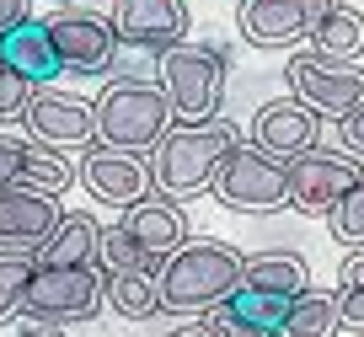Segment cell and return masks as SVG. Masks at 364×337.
Segmentation results:
<instances>
[{
  "label": "cell",
  "mask_w": 364,
  "mask_h": 337,
  "mask_svg": "<svg viewBox=\"0 0 364 337\" xmlns=\"http://www.w3.org/2000/svg\"><path fill=\"white\" fill-rule=\"evenodd\" d=\"M241 145V129L230 118H209V124H171L166 139L150 150V182L161 198L188 203L198 193L215 188V171L225 156Z\"/></svg>",
  "instance_id": "1"
},
{
  "label": "cell",
  "mask_w": 364,
  "mask_h": 337,
  "mask_svg": "<svg viewBox=\"0 0 364 337\" xmlns=\"http://www.w3.org/2000/svg\"><path fill=\"white\" fill-rule=\"evenodd\" d=\"M241 38L252 48H289L306 38V16H300V0H241Z\"/></svg>",
  "instance_id": "17"
},
{
  "label": "cell",
  "mask_w": 364,
  "mask_h": 337,
  "mask_svg": "<svg viewBox=\"0 0 364 337\" xmlns=\"http://www.w3.org/2000/svg\"><path fill=\"white\" fill-rule=\"evenodd\" d=\"M327 225H332V236H338L343 247H353V252L364 247V171H359V182L343 193V203L327 214Z\"/></svg>",
  "instance_id": "27"
},
{
  "label": "cell",
  "mask_w": 364,
  "mask_h": 337,
  "mask_svg": "<svg viewBox=\"0 0 364 337\" xmlns=\"http://www.w3.org/2000/svg\"><path fill=\"white\" fill-rule=\"evenodd\" d=\"M284 80L300 107H311L316 118H332V124L348 118L353 107H364V70L359 65H332V59H316L306 48V54H295L284 65Z\"/></svg>",
  "instance_id": "8"
},
{
  "label": "cell",
  "mask_w": 364,
  "mask_h": 337,
  "mask_svg": "<svg viewBox=\"0 0 364 337\" xmlns=\"http://www.w3.org/2000/svg\"><path fill=\"white\" fill-rule=\"evenodd\" d=\"M166 337H220V326L215 321H188V326H177V332H166Z\"/></svg>",
  "instance_id": "35"
},
{
  "label": "cell",
  "mask_w": 364,
  "mask_h": 337,
  "mask_svg": "<svg viewBox=\"0 0 364 337\" xmlns=\"http://www.w3.org/2000/svg\"><path fill=\"white\" fill-rule=\"evenodd\" d=\"M338 311H343V321L364 326V289H338Z\"/></svg>",
  "instance_id": "34"
},
{
  "label": "cell",
  "mask_w": 364,
  "mask_h": 337,
  "mask_svg": "<svg viewBox=\"0 0 364 337\" xmlns=\"http://www.w3.org/2000/svg\"><path fill=\"white\" fill-rule=\"evenodd\" d=\"M311 54L332 59V65H359V59H364V11L338 6V11L311 33Z\"/></svg>",
  "instance_id": "20"
},
{
  "label": "cell",
  "mask_w": 364,
  "mask_h": 337,
  "mask_svg": "<svg viewBox=\"0 0 364 337\" xmlns=\"http://www.w3.org/2000/svg\"><path fill=\"white\" fill-rule=\"evenodd\" d=\"M22 171H27V139L0 134V188H16Z\"/></svg>",
  "instance_id": "29"
},
{
  "label": "cell",
  "mask_w": 364,
  "mask_h": 337,
  "mask_svg": "<svg viewBox=\"0 0 364 337\" xmlns=\"http://www.w3.org/2000/svg\"><path fill=\"white\" fill-rule=\"evenodd\" d=\"M118 225L134 236V247L145 252L156 268H161L177 247H188V214H182L171 198H139V203H129Z\"/></svg>",
  "instance_id": "15"
},
{
  "label": "cell",
  "mask_w": 364,
  "mask_h": 337,
  "mask_svg": "<svg viewBox=\"0 0 364 337\" xmlns=\"http://www.w3.org/2000/svg\"><path fill=\"white\" fill-rule=\"evenodd\" d=\"M338 139H343V150H348V161L364 166V107H353L348 118H338Z\"/></svg>",
  "instance_id": "30"
},
{
  "label": "cell",
  "mask_w": 364,
  "mask_h": 337,
  "mask_svg": "<svg viewBox=\"0 0 364 337\" xmlns=\"http://www.w3.org/2000/svg\"><path fill=\"white\" fill-rule=\"evenodd\" d=\"M27 102H33V86L0 65V118H6V124H11V118H27Z\"/></svg>",
  "instance_id": "28"
},
{
  "label": "cell",
  "mask_w": 364,
  "mask_h": 337,
  "mask_svg": "<svg viewBox=\"0 0 364 337\" xmlns=\"http://www.w3.org/2000/svg\"><path fill=\"white\" fill-rule=\"evenodd\" d=\"M22 22H33V0H0V38Z\"/></svg>",
  "instance_id": "31"
},
{
  "label": "cell",
  "mask_w": 364,
  "mask_h": 337,
  "mask_svg": "<svg viewBox=\"0 0 364 337\" xmlns=\"http://www.w3.org/2000/svg\"><path fill=\"white\" fill-rule=\"evenodd\" d=\"M48 38H54V54L70 75H107L118 59V27L113 16L102 11H86V6H65V11L48 16Z\"/></svg>",
  "instance_id": "7"
},
{
  "label": "cell",
  "mask_w": 364,
  "mask_h": 337,
  "mask_svg": "<svg viewBox=\"0 0 364 337\" xmlns=\"http://www.w3.org/2000/svg\"><path fill=\"white\" fill-rule=\"evenodd\" d=\"M107 305L129 321H150L161 311V289L156 273H129V279H107Z\"/></svg>",
  "instance_id": "23"
},
{
  "label": "cell",
  "mask_w": 364,
  "mask_h": 337,
  "mask_svg": "<svg viewBox=\"0 0 364 337\" xmlns=\"http://www.w3.org/2000/svg\"><path fill=\"white\" fill-rule=\"evenodd\" d=\"M338 326H343L338 294H327V289H300L295 300L284 305L279 337H332Z\"/></svg>",
  "instance_id": "21"
},
{
  "label": "cell",
  "mask_w": 364,
  "mask_h": 337,
  "mask_svg": "<svg viewBox=\"0 0 364 337\" xmlns=\"http://www.w3.org/2000/svg\"><path fill=\"white\" fill-rule=\"evenodd\" d=\"M359 161L348 156H327V150H311V156L289 161V203L300 214H332L343 203V193L359 182Z\"/></svg>",
  "instance_id": "10"
},
{
  "label": "cell",
  "mask_w": 364,
  "mask_h": 337,
  "mask_svg": "<svg viewBox=\"0 0 364 337\" xmlns=\"http://www.w3.org/2000/svg\"><path fill=\"white\" fill-rule=\"evenodd\" d=\"M316 139H321V118L311 107H300L295 97L262 102L257 118H252V145L268 150V156L284 161V166H289V161H300V156H311Z\"/></svg>",
  "instance_id": "12"
},
{
  "label": "cell",
  "mask_w": 364,
  "mask_h": 337,
  "mask_svg": "<svg viewBox=\"0 0 364 337\" xmlns=\"http://www.w3.org/2000/svg\"><path fill=\"white\" fill-rule=\"evenodd\" d=\"M65 220L59 198L48 193H33V188H0V252H22L33 257L48 236H54V225Z\"/></svg>",
  "instance_id": "14"
},
{
  "label": "cell",
  "mask_w": 364,
  "mask_h": 337,
  "mask_svg": "<svg viewBox=\"0 0 364 337\" xmlns=\"http://www.w3.org/2000/svg\"><path fill=\"white\" fill-rule=\"evenodd\" d=\"M70 182H75V166H70L59 150H48V145H38V139H27V171H22V188L59 198Z\"/></svg>",
  "instance_id": "24"
},
{
  "label": "cell",
  "mask_w": 364,
  "mask_h": 337,
  "mask_svg": "<svg viewBox=\"0 0 364 337\" xmlns=\"http://www.w3.org/2000/svg\"><path fill=\"white\" fill-rule=\"evenodd\" d=\"M343 0H300V16H306V33H316L321 22H327L332 11H338Z\"/></svg>",
  "instance_id": "33"
},
{
  "label": "cell",
  "mask_w": 364,
  "mask_h": 337,
  "mask_svg": "<svg viewBox=\"0 0 364 337\" xmlns=\"http://www.w3.org/2000/svg\"><path fill=\"white\" fill-rule=\"evenodd\" d=\"M338 289H364V252H348V257H343Z\"/></svg>",
  "instance_id": "32"
},
{
  "label": "cell",
  "mask_w": 364,
  "mask_h": 337,
  "mask_svg": "<svg viewBox=\"0 0 364 337\" xmlns=\"http://www.w3.org/2000/svg\"><path fill=\"white\" fill-rule=\"evenodd\" d=\"M102 305H107L102 268H33L22 316L43 326H65V321H91Z\"/></svg>",
  "instance_id": "5"
},
{
  "label": "cell",
  "mask_w": 364,
  "mask_h": 337,
  "mask_svg": "<svg viewBox=\"0 0 364 337\" xmlns=\"http://www.w3.org/2000/svg\"><path fill=\"white\" fill-rule=\"evenodd\" d=\"M113 27L124 48L166 54L188 43V6L182 0H113Z\"/></svg>",
  "instance_id": "9"
},
{
  "label": "cell",
  "mask_w": 364,
  "mask_h": 337,
  "mask_svg": "<svg viewBox=\"0 0 364 337\" xmlns=\"http://www.w3.org/2000/svg\"><path fill=\"white\" fill-rule=\"evenodd\" d=\"M209 193L236 214H273L289 203V166L273 161L257 145H236L225 156V166L215 171V188Z\"/></svg>",
  "instance_id": "6"
},
{
  "label": "cell",
  "mask_w": 364,
  "mask_h": 337,
  "mask_svg": "<svg viewBox=\"0 0 364 337\" xmlns=\"http://www.w3.org/2000/svg\"><path fill=\"white\" fill-rule=\"evenodd\" d=\"M27 129H33L38 145L48 150H70V145H91L97 139V107L80 97H70V91H33V102H27Z\"/></svg>",
  "instance_id": "13"
},
{
  "label": "cell",
  "mask_w": 364,
  "mask_h": 337,
  "mask_svg": "<svg viewBox=\"0 0 364 337\" xmlns=\"http://www.w3.org/2000/svg\"><path fill=\"white\" fill-rule=\"evenodd\" d=\"M97 268H102L107 279H129V273H156V262L134 247V236H129L124 225H102V252H97Z\"/></svg>",
  "instance_id": "25"
},
{
  "label": "cell",
  "mask_w": 364,
  "mask_h": 337,
  "mask_svg": "<svg viewBox=\"0 0 364 337\" xmlns=\"http://www.w3.org/2000/svg\"><path fill=\"white\" fill-rule=\"evenodd\" d=\"M27 279H33V257H22V252H0V326L11 321V316H22Z\"/></svg>",
  "instance_id": "26"
},
{
  "label": "cell",
  "mask_w": 364,
  "mask_h": 337,
  "mask_svg": "<svg viewBox=\"0 0 364 337\" xmlns=\"http://www.w3.org/2000/svg\"><path fill=\"white\" fill-rule=\"evenodd\" d=\"M177 124L166 107V91L150 80H113L97 102V145L107 150H156L166 139V129Z\"/></svg>",
  "instance_id": "4"
},
{
  "label": "cell",
  "mask_w": 364,
  "mask_h": 337,
  "mask_svg": "<svg viewBox=\"0 0 364 337\" xmlns=\"http://www.w3.org/2000/svg\"><path fill=\"white\" fill-rule=\"evenodd\" d=\"M241 284L262 294H279V300H295L300 289H311V273L300 252H257V257L241 262Z\"/></svg>",
  "instance_id": "19"
},
{
  "label": "cell",
  "mask_w": 364,
  "mask_h": 337,
  "mask_svg": "<svg viewBox=\"0 0 364 337\" xmlns=\"http://www.w3.org/2000/svg\"><path fill=\"white\" fill-rule=\"evenodd\" d=\"M284 305H289V300H279V294H262V289H247V284H241V289L230 294L225 305H215L209 316H220V321H236V326H252V332H268V337H279Z\"/></svg>",
  "instance_id": "22"
},
{
  "label": "cell",
  "mask_w": 364,
  "mask_h": 337,
  "mask_svg": "<svg viewBox=\"0 0 364 337\" xmlns=\"http://www.w3.org/2000/svg\"><path fill=\"white\" fill-rule=\"evenodd\" d=\"M75 177L86 182V193L97 203H113V209H129V203H139V198L156 193V182H150V161L129 156V150H107V145L86 150V161H80Z\"/></svg>",
  "instance_id": "11"
},
{
  "label": "cell",
  "mask_w": 364,
  "mask_h": 337,
  "mask_svg": "<svg viewBox=\"0 0 364 337\" xmlns=\"http://www.w3.org/2000/svg\"><path fill=\"white\" fill-rule=\"evenodd\" d=\"M241 252L225 241H188L177 247L166 262L156 268V289H161V311L177 316H198L225 305L241 289Z\"/></svg>",
  "instance_id": "2"
},
{
  "label": "cell",
  "mask_w": 364,
  "mask_h": 337,
  "mask_svg": "<svg viewBox=\"0 0 364 337\" xmlns=\"http://www.w3.org/2000/svg\"><path fill=\"white\" fill-rule=\"evenodd\" d=\"M161 91L177 124H209L220 118V97H225V48L220 43H177L161 54Z\"/></svg>",
  "instance_id": "3"
},
{
  "label": "cell",
  "mask_w": 364,
  "mask_h": 337,
  "mask_svg": "<svg viewBox=\"0 0 364 337\" xmlns=\"http://www.w3.org/2000/svg\"><path fill=\"white\" fill-rule=\"evenodd\" d=\"M97 252H102V225L91 214H65L54 225V236L33 252V268H97Z\"/></svg>",
  "instance_id": "18"
},
{
  "label": "cell",
  "mask_w": 364,
  "mask_h": 337,
  "mask_svg": "<svg viewBox=\"0 0 364 337\" xmlns=\"http://www.w3.org/2000/svg\"><path fill=\"white\" fill-rule=\"evenodd\" d=\"M16 337H65V332H59V326H43V321H27Z\"/></svg>",
  "instance_id": "37"
},
{
  "label": "cell",
  "mask_w": 364,
  "mask_h": 337,
  "mask_svg": "<svg viewBox=\"0 0 364 337\" xmlns=\"http://www.w3.org/2000/svg\"><path fill=\"white\" fill-rule=\"evenodd\" d=\"M0 65L11 70V75H22L33 91L54 86V80L65 75V65H59V54H54V38H48L43 22H22V27H11V33L0 38Z\"/></svg>",
  "instance_id": "16"
},
{
  "label": "cell",
  "mask_w": 364,
  "mask_h": 337,
  "mask_svg": "<svg viewBox=\"0 0 364 337\" xmlns=\"http://www.w3.org/2000/svg\"><path fill=\"white\" fill-rule=\"evenodd\" d=\"M209 321L220 326V337H268V332H252V326H236V321H220V316H209Z\"/></svg>",
  "instance_id": "36"
}]
</instances>
